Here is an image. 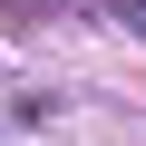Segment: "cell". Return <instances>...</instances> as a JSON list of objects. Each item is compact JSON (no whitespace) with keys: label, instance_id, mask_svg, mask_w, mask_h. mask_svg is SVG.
Instances as JSON below:
<instances>
[{"label":"cell","instance_id":"cell-1","mask_svg":"<svg viewBox=\"0 0 146 146\" xmlns=\"http://www.w3.org/2000/svg\"><path fill=\"white\" fill-rule=\"evenodd\" d=\"M127 20H136V29H146V0H136V10H127Z\"/></svg>","mask_w":146,"mask_h":146}]
</instances>
